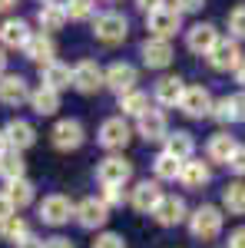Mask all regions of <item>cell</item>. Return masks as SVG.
<instances>
[{
  "instance_id": "obj_1",
  "label": "cell",
  "mask_w": 245,
  "mask_h": 248,
  "mask_svg": "<svg viewBox=\"0 0 245 248\" xmlns=\"http://www.w3.org/2000/svg\"><path fill=\"white\" fill-rule=\"evenodd\" d=\"M130 33V20L123 17V14H116V10H106V14H96L93 17V37L99 43H106V46H116V43H123Z\"/></svg>"
},
{
  "instance_id": "obj_2",
  "label": "cell",
  "mask_w": 245,
  "mask_h": 248,
  "mask_svg": "<svg viewBox=\"0 0 245 248\" xmlns=\"http://www.w3.org/2000/svg\"><path fill=\"white\" fill-rule=\"evenodd\" d=\"M189 232L199 242L219 238V232H222V212L215 209V205H199V209L189 215Z\"/></svg>"
},
{
  "instance_id": "obj_3",
  "label": "cell",
  "mask_w": 245,
  "mask_h": 248,
  "mask_svg": "<svg viewBox=\"0 0 245 248\" xmlns=\"http://www.w3.org/2000/svg\"><path fill=\"white\" fill-rule=\"evenodd\" d=\"M76 205L66 199V195H60V192H53V195H43V202L37 205V215L43 225H53V229H60V225H66L70 218H73Z\"/></svg>"
},
{
  "instance_id": "obj_4",
  "label": "cell",
  "mask_w": 245,
  "mask_h": 248,
  "mask_svg": "<svg viewBox=\"0 0 245 248\" xmlns=\"http://www.w3.org/2000/svg\"><path fill=\"white\" fill-rule=\"evenodd\" d=\"M96 139H99V146H103V149L119 153V149H126V146H130L132 129H130V123H126L123 116H110V119H103V126H99Z\"/></svg>"
},
{
  "instance_id": "obj_5",
  "label": "cell",
  "mask_w": 245,
  "mask_h": 248,
  "mask_svg": "<svg viewBox=\"0 0 245 248\" xmlns=\"http://www.w3.org/2000/svg\"><path fill=\"white\" fill-rule=\"evenodd\" d=\"M50 142L57 146L60 153H73V149H80L86 142V129H83L80 119H60L50 129Z\"/></svg>"
},
{
  "instance_id": "obj_6",
  "label": "cell",
  "mask_w": 245,
  "mask_h": 248,
  "mask_svg": "<svg viewBox=\"0 0 245 248\" xmlns=\"http://www.w3.org/2000/svg\"><path fill=\"white\" fill-rule=\"evenodd\" d=\"M146 30H149L152 37H159V40H169V37H176V33L182 30V14L166 3V7L146 14Z\"/></svg>"
},
{
  "instance_id": "obj_7",
  "label": "cell",
  "mask_w": 245,
  "mask_h": 248,
  "mask_svg": "<svg viewBox=\"0 0 245 248\" xmlns=\"http://www.w3.org/2000/svg\"><path fill=\"white\" fill-rule=\"evenodd\" d=\"M96 179L99 186H126L132 179V162L126 155H106L99 166H96Z\"/></svg>"
},
{
  "instance_id": "obj_8",
  "label": "cell",
  "mask_w": 245,
  "mask_h": 248,
  "mask_svg": "<svg viewBox=\"0 0 245 248\" xmlns=\"http://www.w3.org/2000/svg\"><path fill=\"white\" fill-rule=\"evenodd\" d=\"M73 218H76V225H80V229L93 232V229H103V225L110 222V209H106V202H103V199H93V195H90V199L76 202Z\"/></svg>"
},
{
  "instance_id": "obj_9",
  "label": "cell",
  "mask_w": 245,
  "mask_h": 248,
  "mask_svg": "<svg viewBox=\"0 0 245 248\" xmlns=\"http://www.w3.org/2000/svg\"><path fill=\"white\" fill-rule=\"evenodd\" d=\"M136 83H139V73H136L132 63H110V66L103 70V86H110L116 96L132 93Z\"/></svg>"
},
{
  "instance_id": "obj_10",
  "label": "cell",
  "mask_w": 245,
  "mask_h": 248,
  "mask_svg": "<svg viewBox=\"0 0 245 248\" xmlns=\"http://www.w3.org/2000/svg\"><path fill=\"white\" fill-rule=\"evenodd\" d=\"M149 215L159 222V225H166V229H172V225H182V222L189 218L186 199H182V195H163V199H159V205H156Z\"/></svg>"
},
{
  "instance_id": "obj_11",
  "label": "cell",
  "mask_w": 245,
  "mask_h": 248,
  "mask_svg": "<svg viewBox=\"0 0 245 248\" xmlns=\"http://www.w3.org/2000/svg\"><path fill=\"white\" fill-rule=\"evenodd\" d=\"M212 106H215V99H212V93H209L206 86H186L182 103H179V109L189 119H206V116H212Z\"/></svg>"
},
{
  "instance_id": "obj_12",
  "label": "cell",
  "mask_w": 245,
  "mask_h": 248,
  "mask_svg": "<svg viewBox=\"0 0 245 248\" xmlns=\"http://www.w3.org/2000/svg\"><path fill=\"white\" fill-rule=\"evenodd\" d=\"M103 86V66L96 60H80L73 66V90L83 96H93Z\"/></svg>"
},
{
  "instance_id": "obj_13",
  "label": "cell",
  "mask_w": 245,
  "mask_h": 248,
  "mask_svg": "<svg viewBox=\"0 0 245 248\" xmlns=\"http://www.w3.org/2000/svg\"><path fill=\"white\" fill-rule=\"evenodd\" d=\"M242 50H239V43L235 40H219L215 46H212V53H209V66L212 70H219V73H226V70H239L242 66Z\"/></svg>"
},
{
  "instance_id": "obj_14",
  "label": "cell",
  "mask_w": 245,
  "mask_h": 248,
  "mask_svg": "<svg viewBox=\"0 0 245 248\" xmlns=\"http://www.w3.org/2000/svg\"><path fill=\"white\" fill-rule=\"evenodd\" d=\"M30 37H33V30H30L27 20H20V17L0 20V46L3 50H23Z\"/></svg>"
},
{
  "instance_id": "obj_15",
  "label": "cell",
  "mask_w": 245,
  "mask_h": 248,
  "mask_svg": "<svg viewBox=\"0 0 245 248\" xmlns=\"http://www.w3.org/2000/svg\"><path fill=\"white\" fill-rule=\"evenodd\" d=\"M219 40L222 37H219V27H215V23H196V27L186 30V46L192 53H202V57L212 53V46H215Z\"/></svg>"
},
{
  "instance_id": "obj_16",
  "label": "cell",
  "mask_w": 245,
  "mask_h": 248,
  "mask_svg": "<svg viewBox=\"0 0 245 248\" xmlns=\"http://www.w3.org/2000/svg\"><path fill=\"white\" fill-rule=\"evenodd\" d=\"M23 57L30 60V63H37V66H50L53 60H57V43L50 33H33V37L27 40V46H23Z\"/></svg>"
},
{
  "instance_id": "obj_17",
  "label": "cell",
  "mask_w": 245,
  "mask_h": 248,
  "mask_svg": "<svg viewBox=\"0 0 245 248\" xmlns=\"http://www.w3.org/2000/svg\"><path fill=\"white\" fill-rule=\"evenodd\" d=\"M139 57H143V63H146L149 70H166L176 53H172V43H169V40L149 37L143 46H139Z\"/></svg>"
},
{
  "instance_id": "obj_18",
  "label": "cell",
  "mask_w": 245,
  "mask_h": 248,
  "mask_svg": "<svg viewBox=\"0 0 245 248\" xmlns=\"http://www.w3.org/2000/svg\"><path fill=\"white\" fill-rule=\"evenodd\" d=\"M136 133L143 136L146 142H159L169 136V123H166V113L163 109H146V113L136 119Z\"/></svg>"
},
{
  "instance_id": "obj_19",
  "label": "cell",
  "mask_w": 245,
  "mask_h": 248,
  "mask_svg": "<svg viewBox=\"0 0 245 248\" xmlns=\"http://www.w3.org/2000/svg\"><path fill=\"white\" fill-rule=\"evenodd\" d=\"M0 103L3 106H23V103H30V83L20 73L0 77Z\"/></svg>"
},
{
  "instance_id": "obj_20",
  "label": "cell",
  "mask_w": 245,
  "mask_h": 248,
  "mask_svg": "<svg viewBox=\"0 0 245 248\" xmlns=\"http://www.w3.org/2000/svg\"><path fill=\"white\" fill-rule=\"evenodd\" d=\"M163 195H166V192L159 189L156 179H152V182H149V179H143V182H136V186L130 189V205L136 212H152L156 205H159Z\"/></svg>"
},
{
  "instance_id": "obj_21",
  "label": "cell",
  "mask_w": 245,
  "mask_h": 248,
  "mask_svg": "<svg viewBox=\"0 0 245 248\" xmlns=\"http://www.w3.org/2000/svg\"><path fill=\"white\" fill-rule=\"evenodd\" d=\"M212 119L215 123H245V93H232V96H222L215 106H212Z\"/></svg>"
},
{
  "instance_id": "obj_22",
  "label": "cell",
  "mask_w": 245,
  "mask_h": 248,
  "mask_svg": "<svg viewBox=\"0 0 245 248\" xmlns=\"http://www.w3.org/2000/svg\"><path fill=\"white\" fill-rule=\"evenodd\" d=\"M40 86H50L53 93L70 90L73 86V66H66L60 60H53L50 66H40Z\"/></svg>"
},
{
  "instance_id": "obj_23",
  "label": "cell",
  "mask_w": 245,
  "mask_h": 248,
  "mask_svg": "<svg viewBox=\"0 0 245 248\" xmlns=\"http://www.w3.org/2000/svg\"><path fill=\"white\" fill-rule=\"evenodd\" d=\"M3 136H7V146L17 149V153L30 149V146L37 142V129H33L27 119H10V123L3 126Z\"/></svg>"
},
{
  "instance_id": "obj_24",
  "label": "cell",
  "mask_w": 245,
  "mask_h": 248,
  "mask_svg": "<svg viewBox=\"0 0 245 248\" xmlns=\"http://www.w3.org/2000/svg\"><path fill=\"white\" fill-rule=\"evenodd\" d=\"M182 93H186V83L179 77H163L156 83V90H152V99L159 106H179L182 103Z\"/></svg>"
},
{
  "instance_id": "obj_25",
  "label": "cell",
  "mask_w": 245,
  "mask_h": 248,
  "mask_svg": "<svg viewBox=\"0 0 245 248\" xmlns=\"http://www.w3.org/2000/svg\"><path fill=\"white\" fill-rule=\"evenodd\" d=\"M163 142H166V149H163V153H169L172 159H179V162L192 159V153H196V139H192V133H186V129H176V133H169Z\"/></svg>"
},
{
  "instance_id": "obj_26",
  "label": "cell",
  "mask_w": 245,
  "mask_h": 248,
  "mask_svg": "<svg viewBox=\"0 0 245 248\" xmlns=\"http://www.w3.org/2000/svg\"><path fill=\"white\" fill-rule=\"evenodd\" d=\"M63 23H66V7H57V3H43L37 10V27L40 33H57V30H63Z\"/></svg>"
},
{
  "instance_id": "obj_27",
  "label": "cell",
  "mask_w": 245,
  "mask_h": 248,
  "mask_svg": "<svg viewBox=\"0 0 245 248\" xmlns=\"http://www.w3.org/2000/svg\"><path fill=\"white\" fill-rule=\"evenodd\" d=\"M7 199L14 202V209H27V205H33V199H37V186L23 175V179H14V182H7Z\"/></svg>"
},
{
  "instance_id": "obj_28",
  "label": "cell",
  "mask_w": 245,
  "mask_h": 248,
  "mask_svg": "<svg viewBox=\"0 0 245 248\" xmlns=\"http://www.w3.org/2000/svg\"><path fill=\"white\" fill-rule=\"evenodd\" d=\"M209 179H212V172L202 159H186L182 162V172H179V182L186 186V189H202Z\"/></svg>"
},
{
  "instance_id": "obj_29",
  "label": "cell",
  "mask_w": 245,
  "mask_h": 248,
  "mask_svg": "<svg viewBox=\"0 0 245 248\" xmlns=\"http://www.w3.org/2000/svg\"><path fill=\"white\" fill-rule=\"evenodd\" d=\"M30 109H33L37 116H57L60 93H53L50 86H37V90H30Z\"/></svg>"
},
{
  "instance_id": "obj_30",
  "label": "cell",
  "mask_w": 245,
  "mask_h": 248,
  "mask_svg": "<svg viewBox=\"0 0 245 248\" xmlns=\"http://www.w3.org/2000/svg\"><path fill=\"white\" fill-rule=\"evenodd\" d=\"M235 149H239V142H235L229 133H215L212 139H209V146H206V155L212 159V162H226L229 166V159L235 155Z\"/></svg>"
},
{
  "instance_id": "obj_31",
  "label": "cell",
  "mask_w": 245,
  "mask_h": 248,
  "mask_svg": "<svg viewBox=\"0 0 245 248\" xmlns=\"http://www.w3.org/2000/svg\"><path fill=\"white\" fill-rule=\"evenodd\" d=\"M23 172H27L23 153H17V149H7V153L0 155V179H3V182H14V179H23Z\"/></svg>"
},
{
  "instance_id": "obj_32",
  "label": "cell",
  "mask_w": 245,
  "mask_h": 248,
  "mask_svg": "<svg viewBox=\"0 0 245 248\" xmlns=\"http://www.w3.org/2000/svg\"><path fill=\"white\" fill-rule=\"evenodd\" d=\"M119 109H123V119L126 116H139L146 113V109H152V103H149V93H143V90H132V93L126 96H119Z\"/></svg>"
},
{
  "instance_id": "obj_33",
  "label": "cell",
  "mask_w": 245,
  "mask_h": 248,
  "mask_svg": "<svg viewBox=\"0 0 245 248\" xmlns=\"http://www.w3.org/2000/svg\"><path fill=\"white\" fill-rule=\"evenodd\" d=\"M152 169H156V182H176L179 172H182V162L172 159L169 153H159L152 159Z\"/></svg>"
},
{
  "instance_id": "obj_34",
  "label": "cell",
  "mask_w": 245,
  "mask_h": 248,
  "mask_svg": "<svg viewBox=\"0 0 245 248\" xmlns=\"http://www.w3.org/2000/svg\"><path fill=\"white\" fill-rule=\"evenodd\" d=\"M222 205L229 215H245V182H229L222 189Z\"/></svg>"
},
{
  "instance_id": "obj_35",
  "label": "cell",
  "mask_w": 245,
  "mask_h": 248,
  "mask_svg": "<svg viewBox=\"0 0 245 248\" xmlns=\"http://www.w3.org/2000/svg\"><path fill=\"white\" fill-rule=\"evenodd\" d=\"M27 235H30V225H27L20 215L7 218V222H0V238H3V242H14V245H20Z\"/></svg>"
},
{
  "instance_id": "obj_36",
  "label": "cell",
  "mask_w": 245,
  "mask_h": 248,
  "mask_svg": "<svg viewBox=\"0 0 245 248\" xmlns=\"http://www.w3.org/2000/svg\"><path fill=\"white\" fill-rule=\"evenodd\" d=\"M96 0H70L66 3V20H93Z\"/></svg>"
},
{
  "instance_id": "obj_37",
  "label": "cell",
  "mask_w": 245,
  "mask_h": 248,
  "mask_svg": "<svg viewBox=\"0 0 245 248\" xmlns=\"http://www.w3.org/2000/svg\"><path fill=\"white\" fill-rule=\"evenodd\" d=\"M93 248H126V238H123L119 232H99Z\"/></svg>"
},
{
  "instance_id": "obj_38",
  "label": "cell",
  "mask_w": 245,
  "mask_h": 248,
  "mask_svg": "<svg viewBox=\"0 0 245 248\" xmlns=\"http://www.w3.org/2000/svg\"><path fill=\"white\" fill-rule=\"evenodd\" d=\"M229 30H232V37L245 40V7H235L229 14Z\"/></svg>"
},
{
  "instance_id": "obj_39",
  "label": "cell",
  "mask_w": 245,
  "mask_h": 248,
  "mask_svg": "<svg viewBox=\"0 0 245 248\" xmlns=\"http://www.w3.org/2000/svg\"><path fill=\"white\" fill-rule=\"evenodd\" d=\"M103 202H106V209H113V205H123V202H126V195H123V186H103Z\"/></svg>"
},
{
  "instance_id": "obj_40",
  "label": "cell",
  "mask_w": 245,
  "mask_h": 248,
  "mask_svg": "<svg viewBox=\"0 0 245 248\" xmlns=\"http://www.w3.org/2000/svg\"><path fill=\"white\" fill-rule=\"evenodd\" d=\"M172 7H176L179 14H196V10L206 7V0H172Z\"/></svg>"
},
{
  "instance_id": "obj_41",
  "label": "cell",
  "mask_w": 245,
  "mask_h": 248,
  "mask_svg": "<svg viewBox=\"0 0 245 248\" xmlns=\"http://www.w3.org/2000/svg\"><path fill=\"white\" fill-rule=\"evenodd\" d=\"M229 169L235 172V175H245V149H242V146H239V149H235V155L229 159Z\"/></svg>"
},
{
  "instance_id": "obj_42",
  "label": "cell",
  "mask_w": 245,
  "mask_h": 248,
  "mask_svg": "<svg viewBox=\"0 0 245 248\" xmlns=\"http://www.w3.org/2000/svg\"><path fill=\"white\" fill-rule=\"evenodd\" d=\"M17 209H14V202L7 199V192H0V222H7V218H14Z\"/></svg>"
},
{
  "instance_id": "obj_43",
  "label": "cell",
  "mask_w": 245,
  "mask_h": 248,
  "mask_svg": "<svg viewBox=\"0 0 245 248\" xmlns=\"http://www.w3.org/2000/svg\"><path fill=\"white\" fill-rule=\"evenodd\" d=\"M43 248H76V245L63 235H53V238H43Z\"/></svg>"
},
{
  "instance_id": "obj_44",
  "label": "cell",
  "mask_w": 245,
  "mask_h": 248,
  "mask_svg": "<svg viewBox=\"0 0 245 248\" xmlns=\"http://www.w3.org/2000/svg\"><path fill=\"white\" fill-rule=\"evenodd\" d=\"M229 248H245V225H239V229L229 235Z\"/></svg>"
},
{
  "instance_id": "obj_45",
  "label": "cell",
  "mask_w": 245,
  "mask_h": 248,
  "mask_svg": "<svg viewBox=\"0 0 245 248\" xmlns=\"http://www.w3.org/2000/svg\"><path fill=\"white\" fill-rule=\"evenodd\" d=\"M136 7H139L143 14H152V10H159V7H166V0H136Z\"/></svg>"
},
{
  "instance_id": "obj_46",
  "label": "cell",
  "mask_w": 245,
  "mask_h": 248,
  "mask_svg": "<svg viewBox=\"0 0 245 248\" xmlns=\"http://www.w3.org/2000/svg\"><path fill=\"white\" fill-rule=\"evenodd\" d=\"M14 248H43V238H37V235H27L20 245H14Z\"/></svg>"
},
{
  "instance_id": "obj_47",
  "label": "cell",
  "mask_w": 245,
  "mask_h": 248,
  "mask_svg": "<svg viewBox=\"0 0 245 248\" xmlns=\"http://www.w3.org/2000/svg\"><path fill=\"white\" fill-rule=\"evenodd\" d=\"M0 77H7V50L0 46Z\"/></svg>"
},
{
  "instance_id": "obj_48",
  "label": "cell",
  "mask_w": 245,
  "mask_h": 248,
  "mask_svg": "<svg viewBox=\"0 0 245 248\" xmlns=\"http://www.w3.org/2000/svg\"><path fill=\"white\" fill-rule=\"evenodd\" d=\"M17 7V0H0V14H7V10H14Z\"/></svg>"
},
{
  "instance_id": "obj_49",
  "label": "cell",
  "mask_w": 245,
  "mask_h": 248,
  "mask_svg": "<svg viewBox=\"0 0 245 248\" xmlns=\"http://www.w3.org/2000/svg\"><path fill=\"white\" fill-rule=\"evenodd\" d=\"M235 79H239V83H242V86H245V60H242V66L235 70Z\"/></svg>"
},
{
  "instance_id": "obj_50",
  "label": "cell",
  "mask_w": 245,
  "mask_h": 248,
  "mask_svg": "<svg viewBox=\"0 0 245 248\" xmlns=\"http://www.w3.org/2000/svg\"><path fill=\"white\" fill-rule=\"evenodd\" d=\"M7 149H10V146H7V136H3V129H0V155L7 153Z\"/></svg>"
},
{
  "instance_id": "obj_51",
  "label": "cell",
  "mask_w": 245,
  "mask_h": 248,
  "mask_svg": "<svg viewBox=\"0 0 245 248\" xmlns=\"http://www.w3.org/2000/svg\"><path fill=\"white\" fill-rule=\"evenodd\" d=\"M43 3H50V0H43Z\"/></svg>"
}]
</instances>
